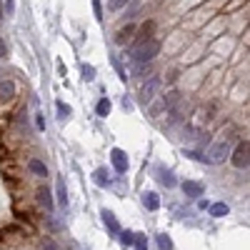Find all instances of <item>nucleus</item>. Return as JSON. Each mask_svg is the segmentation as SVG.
Masks as SVG:
<instances>
[{"label": "nucleus", "mask_w": 250, "mask_h": 250, "mask_svg": "<svg viewBox=\"0 0 250 250\" xmlns=\"http://www.w3.org/2000/svg\"><path fill=\"white\" fill-rule=\"evenodd\" d=\"M160 53V43L155 38H150V40H143V43H135L133 48H130V58H133V62H153L155 60V55Z\"/></svg>", "instance_id": "1"}, {"label": "nucleus", "mask_w": 250, "mask_h": 250, "mask_svg": "<svg viewBox=\"0 0 250 250\" xmlns=\"http://www.w3.org/2000/svg\"><path fill=\"white\" fill-rule=\"evenodd\" d=\"M163 88V80L158 75H150L148 80H143V85H140V93H138V100L143 103V105H150V103L155 100V95L160 93Z\"/></svg>", "instance_id": "2"}, {"label": "nucleus", "mask_w": 250, "mask_h": 250, "mask_svg": "<svg viewBox=\"0 0 250 250\" xmlns=\"http://www.w3.org/2000/svg\"><path fill=\"white\" fill-rule=\"evenodd\" d=\"M203 158L208 163H213V165H220V163H225L228 158H230V145H228L225 140H218V143H213L210 148L205 150Z\"/></svg>", "instance_id": "3"}, {"label": "nucleus", "mask_w": 250, "mask_h": 250, "mask_svg": "<svg viewBox=\"0 0 250 250\" xmlns=\"http://www.w3.org/2000/svg\"><path fill=\"white\" fill-rule=\"evenodd\" d=\"M248 153H250V145H248V140H243V143L235 145V150H230V158H228V160H230L238 170H245L248 163H250Z\"/></svg>", "instance_id": "4"}, {"label": "nucleus", "mask_w": 250, "mask_h": 250, "mask_svg": "<svg viewBox=\"0 0 250 250\" xmlns=\"http://www.w3.org/2000/svg\"><path fill=\"white\" fill-rule=\"evenodd\" d=\"M110 160H113V168H115L118 173H125V170H128V155H125V150L113 148V150H110Z\"/></svg>", "instance_id": "5"}, {"label": "nucleus", "mask_w": 250, "mask_h": 250, "mask_svg": "<svg viewBox=\"0 0 250 250\" xmlns=\"http://www.w3.org/2000/svg\"><path fill=\"white\" fill-rule=\"evenodd\" d=\"M183 193L188 195V198H200L203 193H205V188H203V183H198V180H183Z\"/></svg>", "instance_id": "6"}, {"label": "nucleus", "mask_w": 250, "mask_h": 250, "mask_svg": "<svg viewBox=\"0 0 250 250\" xmlns=\"http://www.w3.org/2000/svg\"><path fill=\"white\" fill-rule=\"evenodd\" d=\"M35 195H38V203L45 208V210H53L55 208V203H53V193H50V188L48 185H40L38 190H35Z\"/></svg>", "instance_id": "7"}, {"label": "nucleus", "mask_w": 250, "mask_h": 250, "mask_svg": "<svg viewBox=\"0 0 250 250\" xmlns=\"http://www.w3.org/2000/svg\"><path fill=\"white\" fill-rule=\"evenodd\" d=\"M15 98V83L13 80H0V103H10Z\"/></svg>", "instance_id": "8"}, {"label": "nucleus", "mask_w": 250, "mask_h": 250, "mask_svg": "<svg viewBox=\"0 0 250 250\" xmlns=\"http://www.w3.org/2000/svg\"><path fill=\"white\" fill-rule=\"evenodd\" d=\"M28 170L33 175H38V178H48V165L43 160H38V158H30L28 160Z\"/></svg>", "instance_id": "9"}, {"label": "nucleus", "mask_w": 250, "mask_h": 250, "mask_svg": "<svg viewBox=\"0 0 250 250\" xmlns=\"http://www.w3.org/2000/svg\"><path fill=\"white\" fill-rule=\"evenodd\" d=\"M133 33H135V25H125L115 33V45H125V43H130L133 40Z\"/></svg>", "instance_id": "10"}, {"label": "nucleus", "mask_w": 250, "mask_h": 250, "mask_svg": "<svg viewBox=\"0 0 250 250\" xmlns=\"http://www.w3.org/2000/svg\"><path fill=\"white\" fill-rule=\"evenodd\" d=\"M180 100H183L180 90H175V88H173V90H168V93L163 95V108H165V110H170V108H175V105H178Z\"/></svg>", "instance_id": "11"}, {"label": "nucleus", "mask_w": 250, "mask_h": 250, "mask_svg": "<svg viewBox=\"0 0 250 250\" xmlns=\"http://www.w3.org/2000/svg\"><path fill=\"white\" fill-rule=\"evenodd\" d=\"M103 223H105V228L113 233V235H118L120 233V223L115 220V215L110 213V210H103Z\"/></svg>", "instance_id": "12"}, {"label": "nucleus", "mask_w": 250, "mask_h": 250, "mask_svg": "<svg viewBox=\"0 0 250 250\" xmlns=\"http://www.w3.org/2000/svg\"><path fill=\"white\" fill-rule=\"evenodd\" d=\"M143 205L148 208V210H158V208H160V198H158V193H153V190L143 193Z\"/></svg>", "instance_id": "13"}, {"label": "nucleus", "mask_w": 250, "mask_h": 250, "mask_svg": "<svg viewBox=\"0 0 250 250\" xmlns=\"http://www.w3.org/2000/svg\"><path fill=\"white\" fill-rule=\"evenodd\" d=\"M228 213H230L228 203H213V205H210V215H213V218H225Z\"/></svg>", "instance_id": "14"}, {"label": "nucleus", "mask_w": 250, "mask_h": 250, "mask_svg": "<svg viewBox=\"0 0 250 250\" xmlns=\"http://www.w3.org/2000/svg\"><path fill=\"white\" fill-rule=\"evenodd\" d=\"M58 203H60V208L68 205V190H65V180L62 178H58Z\"/></svg>", "instance_id": "15"}, {"label": "nucleus", "mask_w": 250, "mask_h": 250, "mask_svg": "<svg viewBox=\"0 0 250 250\" xmlns=\"http://www.w3.org/2000/svg\"><path fill=\"white\" fill-rule=\"evenodd\" d=\"M93 180H95L98 185H110V173H108L105 168H98V170L93 173Z\"/></svg>", "instance_id": "16"}, {"label": "nucleus", "mask_w": 250, "mask_h": 250, "mask_svg": "<svg viewBox=\"0 0 250 250\" xmlns=\"http://www.w3.org/2000/svg\"><path fill=\"white\" fill-rule=\"evenodd\" d=\"M95 113H98L100 118L110 115V100H108V98H100V100H98V105H95Z\"/></svg>", "instance_id": "17"}, {"label": "nucleus", "mask_w": 250, "mask_h": 250, "mask_svg": "<svg viewBox=\"0 0 250 250\" xmlns=\"http://www.w3.org/2000/svg\"><path fill=\"white\" fill-rule=\"evenodd\" d=\"M70 113H73V108H70V105H65L62 100H58V118H60V120H68V118H70Z\"/></svg>", "instance_id": "18"}, {"label": "nucleus", "mask_w": 250, "mask_h": 250, "mask_svg": "<svg viewBox=\"0 0 250 250\" xmlns=\"http://www.w3.org/2000/svg\"><path fill=\"white\" fill-rule=\"evenodd\" d=\"M118 235H120V243H123L125 248H128V245H133V243H135V233H133V230H120Z\"/></svg>", "instance_id": "19"}, {"label": "nucleus", "mask_w": 250, "mask_h": 250, "mask_svg": "<svg viewBox=\"0 0 250 250\" xmlns=\"http://www.w3.org/2000/svg\"><path fill=\"white\" fill-rule=\"evenodd\" d=\"M110 62H113V68H115V70H118V78H120V80H123V83H125V80H128V73H125V68H123V65H120V60H118V58H115V55H113V58H110Z\"/></svg>", "instance_id": "20"}, {"label": "nucleus", "mask_w": 250, "mask_h": 250, "mask_svg": "<svg viewBox=\"0 0 250 250\" xmlns=\"http://www.w3.org/2000/svg\"><path fill=\"white\" fill-rule=\"evenodd\" d=\"M158 248H160V250H173V240L165 235V233H160V235H158Z\"/></svg>", "instance_id": "21"}, {"label": "nucleus", "mask_w": 250, "mask_h": 250, "mask_svg": "<svg viewBox=\"0 0 250 250\" xmlns=\"http://www.w3.org/2000/svg\"><path fill=\"white\" fill-rule=\"evenodd\" d=\"M160 183H163L165 188H173V185H175V178H173V173H170V170H165V173L160 175Z\"/></svg>", "instance_id": "22"}, {"label": "nucleus", "mask_w": 250, "mask_h": 250, "mask_svg": "<svg viewBox=\"0 0 250 250\" xmlns=\"http://www.w3.org/2000/svg\"><path fill=\"white\" fill-rule=\"evenodd\" d=\"M83 80H95V68L93 65H83Z\"/></svg>", "instance_id": "23"}, {"label": "nucleus", "mask_w": 250, "mask_h": 250, "mask_svg": "<svg viewBox=\"0 0 250 250\" xmlns=\"http://www.w3.org/2000/svg\"><path fill=\"white\" fill-rule=\"evenodd\" d=\"M125 5H128V0H108V10H120V8H125Z\"/></svg>", "instance_id": "24"}, {"label": "nucleus", "mask_w": 250, "mask_h": 250, "mask_svg": "<svg viewBox=\"0 0 250 250\" xmlns=\"http://www.w3.org/2000/svg\"><path fill=\"white\" fill-rule=\"evenodd\" d=\"M135 248L138 250H148V240H145V235H138L135 233Z\"/></svg>", "instance_id": "25"}, {"label": "nucleus", "mask_w": 250, "mask_h": 250, "mask_svg": "<svg viewBox=\"0 0 250 250\" xmlns=\"http://www.w3.org/2000/svg\"><path fill=\"white\" fill-rule=\"evenodd\" d=\"M43 250H60L53 240H43Z\"/></svg>", "instance_id": "26"}, {"label": "nucleus", "mask_w": 250, "mask_h": 250, "mask_svg": "<svg viewBox=\"0 0 250 250\" xmlns=\"http://www.w3.org/2000/svg\"><path fill=\"white\" fill-rule=\"evenodd\" d=\"M8 55V45H5V40L0 38V58H5Z\"/></svg>", "instance_id": "27"}, {"label": "nucleus", "mask_w": 250, "mask_h": 250, "mask_svg": "<svg viewBox=\"0 0 250 250\" xmlns=\"http://www.w3.org/2000/svg\"><path fill=\"white\" fill-rule=\"evenodd\" d=\"M93 8H95V15L103 18V8H100V0H93Z\"/></svg>", "instance_id": "28"}, {"label": "nucleus", "mask_w": 250, "mask_h": 250, "mask_svg": "<svg viewBox=\"0 0 250 250\" xmlns=\"http://www.w3.org/2000/svg\"><path fill=\"white\" fill-rule=\"evenodd\" d=\"M185 155H190V158H193V160H205V158H203V155H200V153H193V150H188V153H185Z\"/></svg>", "instance_id": "29"}, {"label": "nucleus", "mask_w": 250, "mask_h": 250, "mask_svg": "<svg viewBox=\"0 0 250 250\" xmlns=\"http://www.w3.org/2000/svg\"><path fill=\"white\" fill-rule=\"evenodd\" d=\"M13 5H15V0H8V10L13 13Z\"/></svg>", "instance_id": "30"}, {"label": "nucleus", "mask_w": 250, "mask_h": 250, "mask_svg": "<svg viewBox=\"0 0 250 250\" xmlns=\"http://www.w3.org/2000/svg\"><path fill=\"white\" fill-rule=\"evenodd\" d=\"M0 20H3V3H0Z\"/></svg>", "instance_id": "31"}]
</instances>
